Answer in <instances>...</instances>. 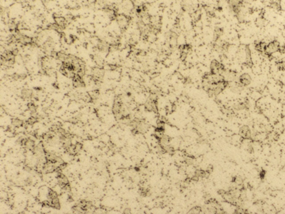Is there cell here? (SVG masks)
Masks as SVG:
<instances>
[{
    "mask_svg": "<svg viewBox=\"0 0 285 214\" xmlns=\"http://www.w3.org/2000/svg\"><path fill=\"white\" fill-rule=\"evenodd\" d=\"M44 155H45V158L46 161L47 162H49L52 163H62L64 162L63 160L60 157L57 156L55 153H54L49 152L44 150Z\"/></svg>",
    "mask_w": 285,
    "mask_h": 214,
    "instance_id": "6da1fadb",
    "label": "cell"
},
{
    "mask_svg": "<svg viewBox=\"0 0 285 214\" xmlns=\"http://www.w3.org/2000/svg\"><path fill=\"white\" fill-rule=\"evenodd\" d=\"M211 73L213 74H220L222 72L225 70L224 66L218 61L214 60L211 64Z\"/></svg>",
    "mask_w": 285,
    "mask_h": 214,
    "instance_id": "7a4b0ae2",
    "label": "cell"
},
{
    "mask_svg": "<svg viewBox=\"0 0 285 214\" xmlns=\"http://www.w3.org/2000/svg\"><path fill=\"white\" fill-rule=\"evenodd\" d=\"M280 47V45L279 42L276 40H274L267 45L266 48V52L271 55L274 52L279 51Z\"/></svg>",
    "mask_w": 285,
    "mask_h": 214,
    "instance_id": "3957f363",
    "label": "cell"
},
{
    "mask_svg": "<svg viewBox=\"0 0 285 214\" xmlns=\"http://www.w3.org/2000/svg\"><path fill=\"white\" fill-rule=\"evenodd\" d=\"M239 134L244 139H251V134L249 128L247 125H243L240 128Z\"/></svg>",
    "mask_w": 285,
    "mask_h": 214,
    "instance_id": "277c9868",
    "label": "cell"
},
{
    "mask_svg": "<svg viewBox=\"0 0 285 214\" xmlns=\"http://www.w3.org/2000/svg\"><path fill=\"white\" fill-rule=\"evenodd\" d=\"M57 179L59 185L62 188H63L67 183H69V180L67 179L66 176L60 172H58V174H57Z\"/></svg>",
    "mask_w": 285,
    "mask_h": 214,
    "instance_id": "5b68a950",
    "label": "cell"
},
{
    "mask_svg": "<svg viewBox=\"0 0 285 214\" xmlns=\"http://www.w3.org/2000/svg\"><path fill=\"white\" fill-rule=\"evenodd\" d=\"M21 145L24 146L27 149L32 151H33L35 148V142L31 139L23 138V140H22Z\"/></svg>",
    "mask_w": 285,
    "mask_h": 214,
    "instance_id": "8992f818",
    "label": "cell"
},
{
    "mask_svg": "<svg viewBox=\"0 0 285 214\" xmlns=\"http://www.w3.org/2000/svg\"><path fill=\"white\" fill-rule=\"evenodd\" d=\"M251 79L250 75L248 74H243L240 77V84L243 86H247L251 84Z\"/></svg>",
    "mask_w": 285,
    "mask_h": 214,
    "instance_id": "52a82bcc",
    "label": "cell"
},
{
    "mask_svg": "<svg viewBox=\"0 0 285 214\" xmlns=\"http://www.w3.org/2000/svg\"><path fill=\"white\" fill-rule=\"evenodd\" d=\"M73 84L74 86L76 88L78 87H84L85 86V84L82 80L81 76H79L78 74L75 75L73 79Z\"/></svg>",
    "mask_w": 285,
    "mask_h": 214,
    "instance_id": "ba28073f",
    "label": "cell"
},
{
    "mask_svg": "<svg viewBox=\"0 0 285 214\" xmlns=\"http://www.w3.org/2000/svg\"><path fill=\"white\" fill-rule=\"evenodd\" d=\"M266 46H267V45L264 42H259L255 45V49L258 52L263 55L266 51Z\"/></svg>",
    "mask_w": 285,
    "mask_h": 214,
    "instance_id": "9c48e42d",
    "label": "cell"
},
{
    "mask_svg": "<svg viewBox=\"0 0 285 214\" xmlns=\"http://www.w3.org/2000/svg\"><path fill=\"white\" fill-rule=\"evenodd\" d=\"M33 91L30 89H23L21 91V96L23 99H28L31 98L33 96Z\"/></svg>",
    "mask_w": 285,
    "mask_h": 214,
    "instance_id": "30bf717a",
    "label": "cell"
},
{
    "mask_svg": "<svg viewBox=\"0 0 285 214\" xmlns=\"http://www.w3.org/2000/svg\"><path fill=\"white\" fill-rule=\"evenodd\" d=\"M245 51H246V58H247L246 62H247V65H248L249 67H251L252 66V59H251V51H250V49H249L248 45H247L246 46Z\"/></svg>",
    "mask_w": 285,
    "mask_h": 214,
    "instance_id": "8fae6325",
    "label": "cell"
},
{
    "mask_svg": "<svg viewBox=\"0 0 285 214\" xmlns=\"http://www.w3.org/2000/svg\"><path fill=\"white\" fill-rule=\"evenodd\" d=\"M50 201H51V208H56V209H57V210L60 209V208H61L60 203V201H59V199L58 197H57L54 198L52 200H50Z\"/></svg>",
    "mask_w": 285,
    "mask_h": 214,
    "instance_id": "7c38bea8",
    "label": "cell"
},
{
    "mask_svg": "<svg viewBox=\"0 0 285 214\" xmlns=\"http://www.w3.org/2000/svg\"><path fill=\"white\" fill-rule=\"evenodd\" d=\"M11 123H12V124L13 125V126L15 127H17V128L21 127L23 125L22 120H20V119H17V118L12 119Z\"/></svg>",
    "mask_w": 285,
    "mask_h": 214,
    "instance_id": "4fadbf2b",
    "label": "cell"
},
{
    "mask_svg": "<svg viewBox=\"0 0 285 214\" xmlns=\"http://www.w3.org/2000/svg\"><path fill=\"white\" fill-rule=\"evenodd\" d=\"M57 197H58V196H57V193L55 191H54V190L51 189V188H49L48 195H47V198H48L49 200H51L53 198Z\"/></svg>",
    "mask_w": 285,
    "mask_h": 214,
    "instance_id": "5bb4252c",
    "label": "cell"
},
{
    "mask_svg": "<svg viewBox=\"0 0 285 214\" xmlns=\"http://www.w3.org/2000/svg\"><path fill=\"white\" fill-rule=\"evenodd\" d=\"M209 174L208 172H206L205 171L203 170H200V169H197L195 172V175L197 176L198 177H201L203 178L205 177H207V174Z\"/></svg>",
    "mask_w": 285,
    "mask_h": 214,
    "instance_id": "9a60e30c",
    "label": "cell"
},
{
    "mask_svg": "<svg viewBox=\"0 0 285 214\" xmlns=\"http://www.w3.org/2000/svg\"><path fill=\"white\" fill-rule=\"evenodd\" d=\"M222 34H223V30L220 28H217L214 31V40L216 41L218 40Z\"/></svg>",
    "mask_w": 285,
    "mask_h": 214,
    "instance_id": "2e32d148",
    "label": "cell"
},
{
    "mask_svg": "<svg viewBox=\"0 0 285 214\" xmlns=\"http://www.w3.org/2000/svg\"><path fill=\"white\" fill-rule=\"evenodd\" d=\"M28 108L30 110V111L32 113H35L36 112V107L34 103L33 102H30L27 104Z\"/></svg>",
    "mask_w": 285,
    "mask_h": 214,
    "instance_id": "e0dca14e",
    "label": "cell"
},
{
    "mask_svg": "<svg viewBox=\"0 0 285 214\" xmlns=\"http://www.w3.org/2000/svg\"><path fill=\"white\" fill-rule=\"evenodd\" d=\"M201 211V208L200 207L196 206L193 208L191 210V211H189V213L191 214H198L200 213Z\"/></svg>",
    "mask_w": 285,
    "mask_h": 214,
    "instance_id": "ac0fdd59",
    "label": "cell"
},
{
    "mask_svg": "<svg viewBox=\"0 0 285 214\" xmlns=\"http://www.w3.org/2000/svg\"><path fill=\"white\" fill-rule=\"evenodd\" d=\"M278 69L280 70L284 71L285 69V62H279L277 64Z\"/></svg>",
    "mask_w": 285,
    "mask_h": 214,
    "instance_id": "d6986e66",
    "label": "cell"
},
{
    "mask_svg": "<svg viewBox=\"0 0 285 214\" xmlns=\"http://www.w3.org/2000/svg\"><path fill=\"white\" fill-rule=\"evenodd\" d=\"M37 122V119L35 118L34 117H30V118H28V119L27 120V123L28 124H30V125H33V124H35L36 122Z\"/></svg>",
    "mask_w": 285,
    "mask_h": 214,
    "instance_id": "ffe728a7",
    "label": "cell"
},
{
    "mask_svg": "<svg viewBox=\"0 0 285 214\" xmlns=\"http://www.w3.org/2000/svg\"><path fill=\"white\" fill-rule=\"evenodd\" d=\"M42 205L45 208H51V203L50 200H46L42 203Z\"/></svg>",
    "mask_w": 285,
    "mask_h": 214,
    "instance_id": "44dd1931",
    "label": "cell"
},
{
    "mask_svg": "<svg viewBox=\"0 0 285 214\" xmlns=\"http://www.w3.org/2000/svg\"><path fill=\"white\" fill-rule=\"evenodd\" d=\"M246 104H244V103H240V104L236 105V106H235V108L237 110H241V109H245L246 108Z\"/></svg>",
    "mask_w": 285,
    "mask_h": 214,
    "instance_id": "7402d4cb",
    "label": "cell"
},
{
    "mask_svg": "<svg viewBox=\"0 0 285 214\" xmlns=\"http://www.w3.org/2000/svg\"><path fill=\"white\" fill-rule=\"evenodd\" d=\"M62 189L65 190V191H68V192H70L71 190V186H70V183H67V184L66 185V186L62 188Z\"/></svg>",
    "mask_w": 285,
    "mask_h": 214,
    "instance_id": "603a6c76",
    "label": "cell"
},
{
    "mask_svg": "<svg viewBox=\"0 0 285 214\" xmlns=\"http://www.w3.org/2000/svg\"><path fill=\"white\" fill-rule=\"evenodd\" d=\"M213 166L212 165H209L207 168V172H208L209 174H210V173H211L213 171Z\"/></svg>",
    "mask_w": 285,
    "mask_h": 214,
    "instance_id": "cb8c5ba5",
    "label": "cell"
},
{
    "mask_svg": "<svg viewBox=\"0 0 285 214\" xmlns=\"http://www.w3.org/2000/svg\"><path fill=\"white\" fill-rule=\"evenodd\" d=\"M26 183L27 185H31L32 183V180L31 179H30V178H28V179H27V180H26Z\"/></svg>",
    "mask_w": 285,
    "mask_h": 214,
    "instance_id": "d4e9b609",
    "label": "cell"
},
{
    "mask_svg": "<svg viewBox=\"0 0 285 214\" xmlns=\"http://www.w3.org/2000/svg\"><path fill=\"white\" fill-rule=\"evenodd\" d=\"M25 170L26 171H27V172H30V171L31 170V168L28 167H26L25 168Z\"/></svg>",
    "mask_w": 285,
    "mask_h": 214,
    "instance_id": "484cf974",
    "label": "cell"
}]
</instances>
